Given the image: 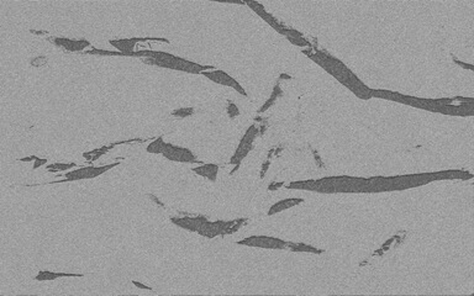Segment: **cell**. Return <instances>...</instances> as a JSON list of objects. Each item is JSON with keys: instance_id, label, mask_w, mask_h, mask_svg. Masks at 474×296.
Wrapping results in <instances>:
<instances>
[{"instance_id": "obj_1", "label": "cell", "mask_w": 474, "mask_h": 296, "mask_svg": "<svg viewBox=\"0 0 474 296\" xmlns=\"http://www.w3.org/2000/svg\"><path fill=\"white\" fill-rule=\"evenodd\" d=\"M142 61L143 63L158 67V68L178 70V72L190 73V74H202L203 72H207L209 69H216L213 66H203V64L178 57V56L172 55V53L163 52V51L151 50L149 51V57L143 58Z\"/></svg>"}, {"instance_id": "obj_2", "label": "cell", "mask_w": 474, "mask_h": 296, "mask_svg": "<svg viewBox=\"0 0 474 296\" xmlns=\"http://www.w3.org/2000/svg\"><path fill=\"white\" fill-rule=\"evenodd\" d=\"M118 165H120V162L110 163V164H105V165H99V167H94V165L79 167V168L73 169V171H69L68 173L64 174V179L55 180V182H51L49 183V184H63V183L78 182V180H84V179H94V178L103 176L104 173L109 172L110 169L118 167Z\"/></svg>"}, {"instance_id": "obj_3", "label": "cell", "mask_w": 474, "mask_h": 296, "mask_svg": "<svg viewBox=\"0 0 474 296\" xmlns=\"http://www.w3.org/2000/svg\"><path fill=\"white\" fill-rule=\"evenodd\" d=\"M258 134H259V129L257 128L256 125H251L250 128L247 129V131L245 132L244 137L241 138L239 146H237L235 153H233V156L231 157L230 162H228L230 164L235 165V169L231 172V174L235 173L237 169L240 168L242 160L248 156V153H250V152L253 149V147H255V141L257 136H258Z\"/></svg>"}, {"instance_id": "obj_4", "label": "cell", "mask_w": 474, "mask_h": 296, "mask_svg": "<svg viewBox=\"0 0 474 296\" xmlns=\"http://www.w3.org/2000/svg\"><path fill=\"white\" fill-rule=\"evenodd\" d=\"M162 156L165 157L166 159L172 160V162L189 163V164H196V163L198 164H203L190 149L180 147V146L173 145V143H166V147Z\"/></svg>"}, {"instance_id": "obj_5", "label": "cell", "mask_w": 474, "mask_h": 296, "mask_svg": "<svg viewBox=\"0 0 474 296\" xmlns=\"http://www.w3.org/2000/svg\"><path fill=\"white\" fill-rule=\"evenodd\" d=\"M237 244L247 247L267 248V249H287L286 241L270 236H251L239 241Z\"/></svg>"}, {"instance_id": "obj_6", "label": "cell", "mask_w": 474, "mask_h": 296, "mask_svg": "<svg viewBox=\"0 0 474 296\" xmlns=\"http://www.w3.org/2000/svg\"><path fill=\"white\" fill-rule=\"evenodd\" d=\"M161 42V44H169V39L163 37H131V38H116L109 39V45H111L115 50L123 53L135 52V47L137 44L142 42Z\"/></svg>"}, {"instance_id": "obj_7", "label": "cell", "mask_w": 474, "mask_h": 296, "mask_svg": "<svg viewBox=\"0 0 474 296\" xmlns=\"http://www.w3.org/2000/svg\"><path fill=\"white\" fill-rule=\"evenodd\" d=\"M202 75H204L205 78H208L209 80L214 81V83L220 84V86L224 87H230V88L235 89L237 93H240L244 97H247V93L245 92V89L242 88L241 84L231 77L230 74L225 73L224 70L220 69H213V70H207V72H203Z\"/></svg>"}, {"instance_id": "obj_8", "label": "cell", "mask_w": 474, "mask_h": 296, "mask_svg": "<svg viewBox=\"0 0 474 296\" xmlns=\"http://www.w3.org/2000/svg\"><path fill=\"white\" fill-rule=\"evenodd\" d=\"M47 39L52 42L55 46L59 47V49H63L64 51H68V52H84V50L88 49V47H92L93 49L89 39L86 38L74 39L67 37H49Z\"/></svg>"}, {"instance_id": "obj_9", "label": "cell", "mask_w": 474, "mask_h": 296, "mask_svg": "<svg viewBox=\"0 0 474 296\" xmlns=\"http://www.w3.org/2000/svg\"><path fill=\"white\" fill-rule=\"evenodd\" d=\"M207 221H208V219L205 216H195V217L173 216V217H171L172 224L176 225V226L178 227L183 228V230L190 231V232H198L200 228L204 226V224Z\"/></svg>"}, {"instance_id": "obj_10", "label": "cell", "mask_w": 474, "mask_h": 296, "mask_svg": "<svg viewBox=\"0 0 474 296\" xmlns=\"http://www.w3.org/2000/svg\"><path fill=\"white\" fill-rule=\"evenodd\" d=\"M149 51L151 50H140L135 51L131 53H123L118 51H108V50H99L93 47L92 50L84 51V55L88 56H108V57H131V58H148Z\"/></svg>"}, {"instance_id": "obj_11", "label": "cell", "mask_w": 474, "mask_h": 296, "mask_svg": "<svg viewBox=\"0 0 474 296\" xmlns=\"http://www.w3.org/2000/svg\"><path fill=\"white\" fill-rule=\"evenodd\" d=\"M131 142H143V140H138V138H135V140H130V141H121V142H112L110 145H105L101 146V147L93 149V151L89 152H84L83 153V158L87 160L88 163H94L97 162L99 158H101L103 156H105L109 151H111L112 148H115L118 145H125V143H131Z\"/></svg>"}, {"instance_id": "obj_12", "label": "cell", "mask_w": 474, "mask_h": 296, "mask_svg": "<svg viewBox=\"0 0 474 296\" xmlns=\"http://www.w3.org/2000/svg\"><path fill=\"white\" fill-rule=\"evenodd\" d=\"M219 164H215V163H203V164L198 165L195 168H191V171L198 174V176L207 178L211 182H215L217 173H219Z\"/></svg>"}, {"instance_id": "obj_13", "label": "cell", "mask_w": 474, "mask_h": 296, "mask_svg": "<svg viewBox=\"0 0 474 296\" xmlns=\"http://www.w3.org/2000/svg\"><path fill=\"white\" fill-rule=\"evenodd\" d=\"M81 278L84 274H78V273H63V272H50V270H40L37 275L35 276L36 281H52L59 278Z\"/></svg>"}, {"instance_id": "obj_14", "label": "cell", "mask_w": 474, "mask_h": 296, "mask_svg": "<svg viewBox=\"0 0 474 296\" xmlns=\"http://www.w3.org/2000/svg\"><path fill=\"white\" fill-rule=\"evenodd\" d=\"M300 202H303V199H283V200H281V201L275 202V204H273L272 206H270L269 211H268V216H273V215H275V214L282 213V211L287 210V208H289V207H293L294 205L300 204Z\"/></svg>"}, {"instance_id": "obj_15", "label": "cell", "mask_w": 474, "mask_h": 296, "mask_svg": "<svg viewBox=\"0 0 474 296\" xmlns=\"http://www.w3.org/2000/svg\"><path fill=\"white\" fill-rule=\"evenodd\" d=\"M287 249L293 250V252H310V253H323V250L318 249V248L307 246L304 243H293V242H287Z\"/></svg>"}, {"instance_id": "obj_16", "label": "cell", "mask_w": 474, "mask_h": 296, "mask_svg": "<svg viewBox=\"0 0 474 296\" xmlns=\"http://www.w3.org/2000/svg\"><path fill=\"white\" fill-rule=\"evenodd\" d=\"M166 143L167 142H165L163 137H157L149 143L147 148H146V151L151 154H162L163 151H165Z\"/></svg>"}, {"instance_id": "obj_17", "label": "cell", "mask_w": 474, "mask_h": 296, "mask_svg": "<svg viewBox=\"0 0 474 296\" xmlns=\"http://www.w3.org/2000/svg\"><path fill=\"white\" fill-rule=\"evenodd\" d=\"M282 94H283V92H282L281 87H279V83H276V84H275V87H274V89H273L272 94H270L269 99H268L266 103L263 104V106H262V108L258 110V114H262V112L267 111V110L269 109L270 106H272L273 104L275 103L276 99H278L279 97H282Z\"/></svg>"}, {"instance_id": "obj_18", "label": "cell", "mask_w": 474, "mask_h": 296, "mask_svg": "<svg viewBox=\"0 0 474 296\" xmlns=\"http://www.w3.org/2000/svg\"><path fill=\"white\" fill-rule=\"evenodd\" d=\"M78 164L77 163H52V164H47L46 171L50 172V173H58V172H64V171H69L72 168H77Z\"/></svg>"}, {"instance_id": "obj_19", "label": "cell", "mask_w": 474, "mask_h": 296, "mask_svg": "<svg viewBox=\"0 0 474 296\" xmlns=\"http://www.w3.org/2000/svg\"><path fill=\"white\" fill-rule=\"evenodd\" d=\"M194 114V108H180V109H174L173 111L171 112V116L177 117V118H187L189 116Z\"/></svg>"}, {"instance_id": "obj_20", "label": "cell", "mask_w": 474, "mask_h": 296, "mask_svg": "<svg viewBox=\"0 0 474 296\" xmlns=\"http://www.w3.org/2000/svg\"><path fill=\"white\" fill-rule=\"evenodd\" d=\"M227 115L230 118H233L240 115V110L237 108V105L232 103V101H228V106H227Z\"/></svg>"}, {"instance_id": "obj_21", "label": "cell", "mask_w": 474, "mask_h": 296, "mask_svg": "<svg viewBox=\"0 0 474 296\" xmlns=\"http://www.w3.org/2000/svg\"><path fill=\"white\" fill-rule=\"evenodd\" d=\"M46 63H47V58L45 57V56H40V57L33 58L32 61H31V66H33V67H42Z\"/></svg>"}, {"instance_id": "obj_22", "label": "cell", "mask_w": 474, "mask_h": 296, "mask_svg": "<svg viewBox=\"0 0 474 296\" xmlns=\"http://www.w3.org/2000/svg\"><path fill=\"white\" fill-rule=\"evenodd\" d=\"M47 163H49V159H47V158H40V157H37L35 160H33L32 169H33V171H36V169L41 168L42 165H47Z\"/></svg>"}, {"instance_id": "obj_23", "label": "cell", "mask_w": 474, "mask_h": 296, "mask_svg": "<svg viewBox=\"0 0 474 296\" xmlns=\"http://www.w3.org/2000/svg\"><path fill=\"white\" fill-rule=\"evenodd\" d=\"M131 283H132V285L138 287V289H143V290H149V291H153V287H151L148 285H145V284L140 283V281H137V280H132Z\"/></svg>"}, {"instance_id": "obj_24", "label": "cell", "mask_w": 474, "mask_h": 296, "mask_svg": "<svg viewBox=\"0 0 474 296\" xmlns=\"http://www.w3.org/2000/svg\"><path fill=\"white\" fill-rule=\"evenodd\" d=\"M270 165V160H269V158H268V159L266 160V162L263 163V165H262V171H261V179H263L264 176H266V173H267V171H268V167H269Z\"/></svg>"}, {"instance_id": "obj_25", "label": "cell", "mask_w": 474, "mask_h": 296, "mask_svg": "<svg viewBox=\"0 0 474 296\" xmlns=\"http://www.w3.org/2000/svg\"><path fill=\"white\" fill-rule=\"evenodd\" d=\"M36 156H29V157H24V158H18V162H22V163H29V162H33L36 159Z\"/></svg>"}, {"instance_id": "obj_26", "label": "cell", "mask_w": 474, "mask_h": 296, "mask_svg": "<svg viewBox=\"0 0 474 296\" xmlns=\"http://www.w3.org/2000/svg\"><path fill=\"white\" fill-rule=\"evenodd\" d=\"M284 183H272V184L269 185V187H268V189H269V190H275V189H278L279 187H282V185H283Z\"/></svg>"}]
</instances>
